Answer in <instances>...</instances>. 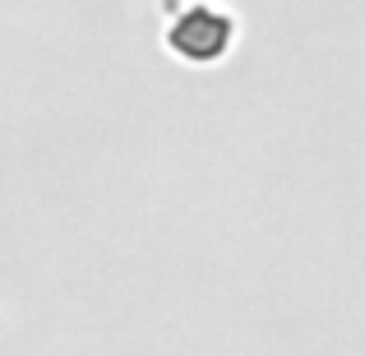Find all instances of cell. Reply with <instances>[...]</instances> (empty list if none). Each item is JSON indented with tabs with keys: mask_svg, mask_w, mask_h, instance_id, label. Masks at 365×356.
Instances as JSON below:
<instances>
[{
	"mask_svg": "<svg viewBox=\"0 0 365 356\" xmlns=\"http://www.w3.org/2000/svg\"><path fill=\"white\" fill-rule=\"evenodd\" d=\"M176 46L195 61H213L217 51H227V19L213 9H195L185 24L176 28Z\"/></svg>",
	"mask_w": 365,
	"mask_h": 356,
	"instance_id": "6da1fadb",
	"label": "cell"
}]
</instances>
